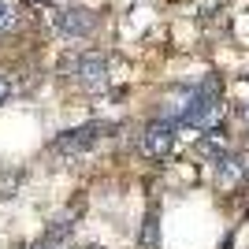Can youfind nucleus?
Instances as JSON below:
<instances>
[{
	"instance_id": "obj_14",
	"label": "nucleus",
	"mask_w": 249,
	"mask_h": 249,
	"mask_svg": "<svg viewBox=\"0 0 249 249\" xmlns=\"http://www.w3.org/2000/svg\"><path fill=\"white\" fill-rule=\"evenodd\" d=\"M242 119H246V123H249V104H246V108H242Z\"/></svg>"
},
{
	"instance_id": "obj_7",
	"label": "nucleus",
	"mask_w": 249,
	"mask_h": 249,
	"mask_svg": "<svg viewBox=\"0 0 249 249\" xmlns=\"http://www.w3.org/2000/svg\"><path fill=\"white\" fill-rule=\"evenodd\" d=\"M30 182V167L26 164H11V167H0V205H8L22 194V186Z\"/></svg>"
},
{
	"instance_id": "obj_1",
	"label": "nucleus",
	"mask_w": 249,
	"mask_h": 249,
	"mask_svg": "<svg viewBox=\"0 0 249 249\" xmlns=\"http://www.w3.org/2000/svg\"><path fill=\"white\" fill-rule=\"evenodd\" d=\"M119 130H123L119 123L89 119V123H78V126H71V130H60V134L49 142V153L52 156H67V160H71V156H86V153H93L104 138L119 134Z\"/></svg>"
},
{
	"instance_id": "obj_2",
	"label": "nucleus",
	"mask_w": 249,
	"mask_h": 249,
	"mask_svg": "<svg viewBox=\"0 0 249 249\" xmlns=\"http://www.w3.org/2000/svg\"><path fill=\"white\" fill-rule=\"evenodd\" d=\"M175 134H178L175 123L149 119V123L142 126V134H138V153L145 156V160H153V164H160V160H167L171 149H175Z\"/></svg>"
},
{
	"instance_id": "obj_13",
	"label": "nucleus",
	"mask_w": 249,
	"mask_h": 249,
	"mask_svg": "<svg viewBox=\"0 0 249 249\" xmlns=\"http://www.w3.org/2000/svg\"><path fill=\"white\" fill-rule=\"evenodd\" d=\"M26 4H30V8H37V4H52V0H26Z\"/></svg>"
},
{
	"instance_id": "obj_5",
	"label": "nucleus",
	"mask_w": 249,
	"mask_h": 249,
	"mask_svg": "<svg viewBox=\"0 0 249 249\" xmlns=\"http://www.w3.org/2000/svg\"><path fill=\"white\" fill-rule=\"evenodd\" d=\"M246 164H249V156H242V153H234V149H231L219 164H212V167H216V186H219V190L242 186V182H246Z\"/></svg>"
},
{
	"instance_id": "obj_10",
	"label": "nucleus",
	"mask_w": 249,
	"mask_h": 249,
	"mask_svg": "<svg viewBox=\"0 0 249 249\" xmlns=\"http://www.w3.org/2000/svg\"><path fill=\"white\" fill-rule=\"evenodd\" d=\"M22 22H26V15H22V4H19V0H0V37L19 34Z\"/></svg>"
},
{
	"instance_id": "obj_4",
	"label": "nucleus",
	"mask_w": 249,
	"mask_h": 249,
	"mask_svg": "<svg viewBox=\"0 0 249 249\" xmlns=\"http://www.w3.org/2000/svg\"><path fill=\"white\" fill-rule=\"evenodd\" d=\"M97 22L101 19L89 8H60L52 15V30L60 37H67V41H82V37H89L97 30Z\"/></svg>"
},
{
	"instance_id": "obj_8",
	"label": "nucleus",
	"mask_w": 249,
	"mask_h": 249,
	"mask_svg": "<svg viewBox=\"0 0 249 249\" xmlns=\"http://www.w3.org/2000/svg\"><path fill=\"white\" fill-rule=\"evenodd\" d=\"M74 219H78V208H74V212H60V216H52V219H49V227H45V234H41V238L49 242V246H56V249H60L63 242H71L74 227H78V223H74Z\"/></svg>"
},
{
	"instance_id": "obj_9",
	"label": "nucleus",
	"mask_w": 249,
	"mask_h": 249,
	"mask_svg": "<svg viewBox=\"0 0 249 249\" xmlns=\"http://www.w3.org/2000/svg\"><path fill=\"white\" fill-rule=\"evenodd\" d=\"M138 249H160V205H149L142 216V231H138Z\"/></svg>"
},
{
	"instance_id": "obj_3",
	"label": "nucleus",
	"mask_w": 249,
	"mask_h": 249,
	"mask_svg": "<svg viewBox=\"0 0 249 249\" xmlns=\"http://www.w3.org/2000/svg\"><path fill=\"white\" fill-rule=\"evenodd\" d=\"M74 86L82 93H101L108 86V52L101 49H82L78 52V63H74Z\"/></svg>"
},
{
	"instance_id": "obj_12",
	"label": "nucleus",
	"mask_w": 249,
	"mask_h": 249,
	"mask_svg": "<svg viewBox=\"0 0 249 249\" xmlns=\"http://www.w3.org/2000/svg\"><path fill=\"white\" fill-rule=\"evenodd\" d=\"M30 249H56V246H49V242H45V238H37V242H34Z\"/></svg>"
},
{
	"instance_id": "obj_11",
	"label": "nucleus",
	"mask_w": 249,
	"mask_h": 249,
	"mask_svg": "<svg viewBox=\"0 0 249 249\" xmlns=\"http://www.w3.org/2000/svg\"><path fill=\"white\" fill-rule=\"evenodd\" d=\"M11 97H15V86H11V74L0 71V104H8Z\"/></svg>"
},
{
	"instance_id": "obj_6",
	"label": "nucleus",
	"mask_w": 249,
	"mask_h": 249,
	"mask_svg": "<svg viewBox=\"0 0 249 249\" xmlns=\"http://www.w3.org/2000/svg\"><path fill=\"white\" fill-rule=\"evenodd\" d=\"M194 153H197L201 160H208V164H219V160L231 153V138L223 134V126H219V130H205V134L194 142Z\"/></svg>"
}]
</instances>
